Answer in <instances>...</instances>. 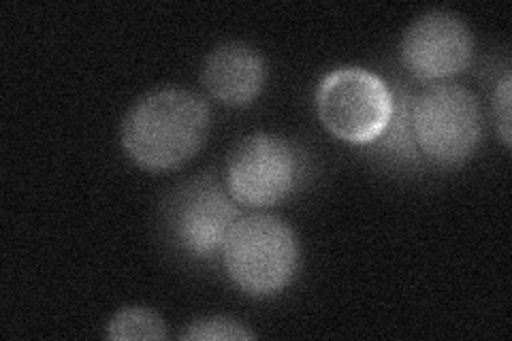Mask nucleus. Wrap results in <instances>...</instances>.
Instances as JSON below:
<instances>
[{
	"label": "nucleus",
	"mask_w": 512,
	"mask_h": 341,
	"mask_svg": "<svg viewBox=\"0 0 512 341\" xmlns=\"http://www.w3.org/2000/svg\"><path fill=\"white\" fill-rule=\"evenodd\" d=\"M210 105L182 88L150 92L128 109L122 148L148 171L178 169L195 156L210 133Z\"/></svg>",
	"instance_id": "nucleus-1"
},
{
	"label": "nucleus",
	"mask_w": 512,
	"mask_h": 341,
	"mask_svg": "<svg viewBox=\"0 0 512 341\" xmlns=\"http://www.w3.org/2000/svg\"><path fill=\"white\" fill-rule=\"evenodd\" d=\"M231 282L250 297H274L293 282L299 269V243L280 218L256 214L239 218L222 248Z\"/></svg>",
	"instance_id": "nucleus-2"
},
{
	"label": "nucleus",
	"mask_w": 512,
	"mask_h": 341,
	"mask_svg": "<svg viewBox=\"0 0 512 341\" xmlns=\"http://www.w3.org/2000/svg\"><path fill=\"white\" fill-rule=\"evenodd\" d=\"M412 128L419 152L436 165L466 162L483 139L476 96L457 84L431 86L412 103Z\"/></svg>",
	"instance_id": "nucleus-3"
},
{
	"label": "nucleus",
	"mask_w": 512,
	"mask_h": 341,
	"mask_svg": "<svg viewBox=\"0 0 512 341\" xmlns=\"http://www.w3.org/2000/svg\"><path fill=\"white\" fill-rule=\"evenodd\" d=\"M318 116L327 131L342 141L374 143L393 116V92L365 69L344 67L320 79Z\"/></svg>",
	"instance_id": "nucleus-4"
},
{
	"label": "nucleus",
	"mask_w": 512,
	"mask_h": 341,
	"mask_svg": "<svg viewBox=\"0 0 512 341\" xmlns=\"http://www.w3.org/2000/svg\"><path fill=\"white\" fill-rule=\"evenodd\" d=\"M301 177L303 156L291 141L256 133L231 152L227 190L237 205L271 207L291 197Z\"/></svg>",
	"instance_id": "nucleus-5"
},
{
	"label": "nucleus",
	"mask_w": 512,
	"mask_h": 341,
	"mask_svg": "<svg viewBox=\"0 0 512 341\" xmlns=\"http://www.w3.org/2000/svg\"><path fill=\"white\" fill-rule=\"evenodd\" d=\"M239 216L237 203L222 190L216 177H197L173 192L169 226L173 241L195 258H212L222 252Z\"/></svg>",
	"instance_id": "nucleus-6"
},
{
	"label": "nucleus",
	"mask_w": 512,
	"mask_h": 341,
	"mask_svg": "<svg viewBox=\"0 0 512 341\" xmlns=\"http://www.w3.org/2000/svg\"><path fill=\"white\" fill-rule=\"evenodd\" d=\"M474 39L459 15L429 11L410 24L402 39L404 67L421 81H444L466 71Z\"/></svg>",
	"instance_id": "nucleus-7"
},
{
	"label": "nucleus",
	"mask_w": 512,
	"mask_h": 341,
	"mask_svg": "<svg viewBox=\"0 0 512 341\" xmlns=\"http://www.w3.org/2000/svg\"><path fill=\"white\" fill-rule=\"evenodd\" d=\"M201 79L216 101L229 107H246L263 92L267 67L254 47L224 43L205 58Z\"/></svg>",
	"instance_id": "nucleus-8"
},
{
	"label": "nucleus",
	"mask_w": 512,
	"mask_h": 341,
	"mask_svg": "<svg viewBox=\"0 0 512 341\" xmlns=\"http://www.w3.org/2000/svg\"><path fill=\"white\" fill-rule=\"evenodd\" d=\"M412 103L414 94L399 90L393 94V116L384 128V133L374 141L380 150L393 154L397 160L416 165L421 160V152L416 148L414 128H412Z\"/></svg>",
	"instance_id": "nucleus-9"
},
{
	"label": "nucleus",
	"mask_w": 512,
	"mask_h": 341,
	"mask_svg": "<svg viewBox=\"0 0 512 341\" xmlns=\"http://www.w3.org/2000/svg\"><path fill=\"white\" fill-rule=\"evenodd\" d=\"M107 337L114 341H160L167 337L165 322L148 307H124L109 320Z\"/></svg>",
	"instance_id": "nucleus-10"
},
{
	"label": "nucleus",
	"mask_w": 512,
	"mask_h": 341,
	"mask_svg": "<svg viewBox=\"0 0 512 341\" xmlns=\"http://www.w3.org/2000/svg\"><path fill=\"white\" fill-rule=\"evenodd\" d=\"M180 339L188 341H250L254 333L248 331L242 322L227 316H212L192 322L184 329Z\"/></svg>",
	"instance_id": "nucleus-11"
},
{
	"label": "nucleus",
	"mask_w": 512,
	"mask_h": 341,
	"mask_svg": "<svg viewBox=\"0 0 512 341\" xmlns=\"http://www.w3.org/2000/svg\"><path fill=\"white\" fill-rule=\"evenodd\" d=\"M510 90H512V77L510 73H506L500 79V84L493 94V111H495V120H498V135L506 148H510L512 143L510 141V107H512Z\"/></svg>",
	"instance_id": "nucleus-12"
}]
</instances>
